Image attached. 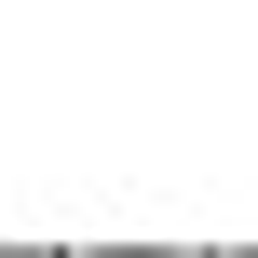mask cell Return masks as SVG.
Wrapping results in <instances>:
<instances>
[{
	"instance_id": "obj_1",
	"label": "cell",
	"mask_w": 258,
	"mask_h": 258,
	"mask_svg": "<svg viewBox=\"0 0 258 258\" xmlns=\"http://www.w3.org/2000/svg\"><path fill=\"white\" fill-rule=\"evenodd\" d=\"M82 258H204V245H82Z\"/></svg>"
},
{
	"instance_id": "obj_2",
	"label": "cell",
	"mask_w": 258,
	"mask_h": 258,
	"mask_svg": "<svg viewBox=\"0 0 258 258\" xmlns=\"http://www.w3.org/2000/svg\"><path fill=\"white\" fill-rule=\"evenodd\" d=\"M218 258H258V245H218Z\"/></svg>"
}]
</instances>
